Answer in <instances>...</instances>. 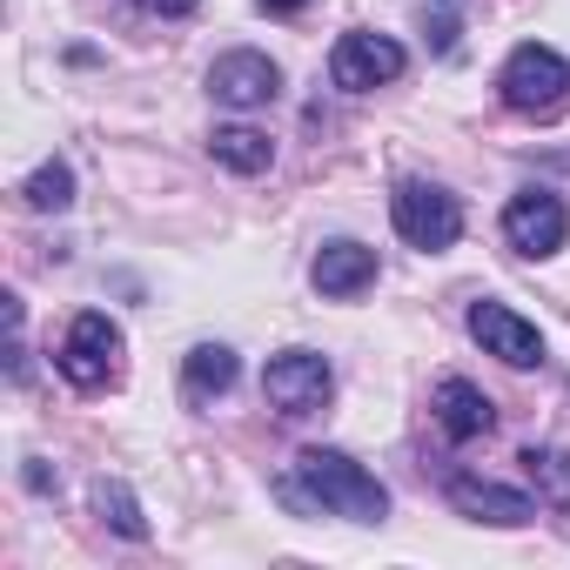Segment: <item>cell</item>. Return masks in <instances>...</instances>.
Returning a JSON list of instances; mask_svg holds the SVG:
<instances>
[{
	"label": "cell",
	"mask_w": 570,
	"mask_h": 570,
	"mask_svg": "<svg viewBox=\"0 0 570 570\" xmlns=\"http://www.w3.org/2000/svg\"><path fill=\"white\" fill-rule=\"evenodd\" d=\"M181 383H188V396H222V390L235 383V350H222V343H202V350H188V363H181Z\"/></svg>",
	"instance_id": "cell-15"
},
{
	"label": "cell",
	"mask_w": 570,
	"mask_h": 570,
	"mask_svg": "<svg viewBox=\"0 0 570 570\" xmlns=\"http://www.w3.org/2000/svg\"><path fill=\"white\" fill-rule=\"evenodd\" d=\"M330 390H336V376H330V356H316V350H289V356H275V363L262 370L268 410L289 416V423L316 416V410L330 403Z\"/></svg>",
	"instance_id": "cell-3"
},
{
	"label": "cell",
	"mask_w": 570,
	"mask_h": 570,
	"mask_svg": "<svg viewBox=\"0 0 570 570\" xmlns=\"http://www.w3.org/2000/svg\"><path fill=\"white\" fill-rule=\"evenodd\" d=\"M497 88H503L510 115H523V121H557L563 101H570V68H563L557 48L523 41V48L503 61V81H497Z\"/></svg>",
	"instance_id": "cell-2"
},
{
	"label": "cell",
	"mask_w": 570,
	"mask_h": 570,
	"mask_svg": "<svg viewBox=\"0 0 570 570\" xmlns=\"http://www.w3.org/2000/svg\"><path fill=\"white\" fill-rule=\"evenodd\" d=\"M523 476L537 483V497H543V503L570 510V450H557V443H537V450H523Z\"/></svg>",
	"instance_id": "cell-14"
},
{
	"label": "cell",
	"mask_w": 570,
	"mask_h": 570,
	"mask_svg": "<svg viewBox=\"0 0 570 570\" xmlns=\"http://www.w3.org/2000/svg\"><path fill=\"white\" fill-rule=\"evenodd\" d=\"M208 155H215L222 168H235V175H262V168L275 161V141H268L262 128H242V121H235V128H215V135H208Z\"/></svg>",
	"instance_id": "cell-13"
},
{
	"label": "cell",
	"mask_w": 570,
	"mask_h": 570,
	"mask_svg": "<svg viewBox=\"0 0 570 570\" xmlns=\"http://www.w3.org/2000/svg\"><path fill=\"white\" fill-rule=\"evenodd\" d=\"M330 75H336V88H350V95L390 88V81L403 75V48H396L390 35H343L336 55H330Z\"/></svg>",
	"instance_id": "cell-8"
},
{
	"label": "cell",
	"mask_w": 570,
	"mask_h": 570,
	"mask_svg": "<svg viewBox=\"0 0 570 570\" xmlns=\"http://www.w3.org/2000/svg\"><path fill=\"white\" fill-rule=\"evenodd\" d=\"M255 8H268V14H303L309 0H255Z\"/></svg>",
	"instance_id": "cell-19"
},
{
	"label": "cell",
	"mask_w": 570,
	"mask_h": 570,
	"mask_svg": "<svg viewBox=\"0 0 570 570\" xmlns=\"http://www.w3.org/2000/svg\"><path fill=\"white\" fill-rule=\"evenodd\" d=\"M208 88H215L222 108L255 115V108H268V101L282 95V68H275L268 55H255V48H235V55H222V61L208 68Z\"/></svg>",
	"instance_id": "cell-6"
},
{
	"label": "cell",
	"mask_w": 570,
	"mask_h": 570,
	"mask_svg": "<svg viewBox=\"0 0 570 570\" xmlns=\"http://www.w3.org/2000/svg\"><path fill=\"white\" fill-rule=\"evenodd\" d=\"M275 490H282V503H296L309 517H350V523H383L390 517V490L343 450H303L296 470Z\"/></svg>",
	"instance_id": "cell-1"
},
{
	"label": "cell",
	"mask_w": 570,
	"mask_h": 570,
	"mask_svg": "<svg viewBox=\"0 0 570 570\" xmlns=\"http://www.w3.org/2000/svg\"><path fill=\"white\" fill-rule=\"evenodd\" d=\"M430 410H436V423H443L456 443H470V436H483V430L497 423L490 396H483L476 383H463V376H443V383H436V396H430Z\"/></svg>",
	"instance_id": "cell-12"
},
{
	"label": "cell",
	"mask_w": 570,
	"mask_h": 570,
	"mask_svg": "<svg viewBox=\"0 0 570 570\" xmlns=\"http://www.w3.org/2000/svg\"><path fill=\"white\" fill-rule=\"evenodd\" d=\"M309 275H316V289H323L330 303H350V296H363L370 282H376V248H363V242H330Z\"/></svg>",
	"instance_id": "cell-11"
},
{
	"label": "cell",
	"mask_w": 570,
	"mask_h": 570,
	"mask_svg": "<svg viewBox=\"0 0 570 570\" xmlns=\"http://www.w3.org/2000/svg\"><path fill=\"white\" fill-rule=\"evenodd\" d=\"M503 235H510L517 255H557L563 235H570V215H563V202L550 188H523L503 208Z\"/></svg>",
	"instance_id": "cell-7"
},
{
	"label": "cell",
	"mask_w": 570,
	"mask_h": 570,
	"mask_svg": "<svg viewBox=\"0 0 570 570\" xmlns=\"http://www.w3.org/2000/svg\"><path fill=\"white\" fill-rule=\"evenodd\" d=\"M450 503H456V517L497 523V530H517V523L537 517V503H530L523 490H503V483H490V476H450Z\"/></svg>",
	"instance_id": "cell-10"
},
{
	"label": "cell",
	"mask_w": 570,
	"mask_h": 570,
	"mask_svg": "<svg viewBox=\"0 0 570 570\" xmlns=\"http://www.w3.org/2000/svg\"><path fill=\"white\" fill-rule=\"evenodd\" d=\"M470 336H476L497 363H510V370L543 363V336H537V323H523L510 303H470Z\"/></svg>",
	"instance_id": "cell-9"
},
{
	"label": "cell",
	"mask_w": 570,
	"mask_h": 570,
	"mask_svg": "<svg viewBox=\"0 0 570 570\" xmlns=\"http://www.w3.org/2000/svg\"><path fill=\"white\" fill-rule=\"evenodd\" d=\"M115 363H121V330L101 316V309H81L68 343H61V376L75 390H108L115 383Z\"/></svg>",
	"instance_id": "cell-5"
},
{
	"label": "cell",
	"mask_w": 570,
	"mask_h": 570,
	"mask_svg": "<svg viewBox=\"0 0 570 570\" xmlns=\"http://www.w3.org/2000/svg\"><path fill=\"white\" fill-rule=\"evenodd\" d=\"M68 202H75V175H68V161H48V168H35V175H28V208L61 215Z\"/></svg>",
	"instance_id": "cell-17"
},
{
	"label": "cell",
	"mask_w": 570,
	"mask_h": 570,
	"mask_svg": "<svg viewBox=\"0 0 570 570\" xmlns=\"http://www.w3.org/2000/svg\"><path fill=\"white\" fill-rule=\"evenodd\" d=\"M195 8H202V0H148V14H168V21L175 14H195Z\"/></svg>",
	"instance_id": "cell-18"
},
{
	"label": "cell",
	"mask_w": 570,
	"mask_h": 570,
	"mask_svg": "<svg viewBox=\"0 0 570 570\" xmlns=\"http://www.w3.org/2000/svg\"><path fill=\"white\" fill-rule=\"evenodd\" d=\"M396 235L410 242V248H450L456 235H463V208H456V195L450 188H430V181H403L396 188Z\"/></svg>",
	"instance_id": "cell-4"
},
{
	"label": "cell",
	"mask_w": 570,
	"mask_h": 570,
	"mask_svg": "<svg viewBox=\"0 0 570 570\" xmlns=\"http://www.w3.org/2000/svg\"><path fill=\"white\" fill-rule=\"evenodd\" d=\"M95 510H101V523H115L121 537H135V543L148 537V517H141V503H135L121 483H108V476L95 483Z\"/></svg>",
	"instance_id": "cell-16"
}]
</instances>
